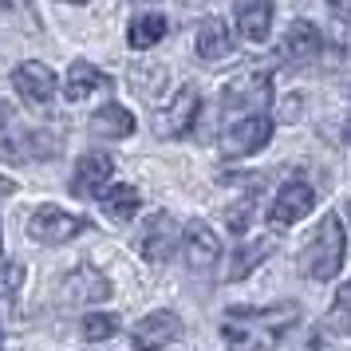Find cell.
Here are the masks:
<instances>
[{
  "mask_svg": "<svg viewBox=\"0 0 351 351\" xmlns=\"http://www.w3.org/2000/svg\"><path fill=\"white\" fill-rule=\"evenodd\" d=\"M300 319V304H272V308H233L221 324L229 351H276V343Z\"/></svg>",
  "mask_w": 351,
  "mask_h": 351,
  "instance_id": "1",
  "label": "cell"
},
{
  "mask_svg": "<svg viewBox=\"0 0 351 351\" xmlns=\"http://www.w3.org/2000/svg\"><path fill=\"white\" fill-rule=\"evenodd\" d=\"M343 249H348V241H343V225L335 213H328L324 221L316 225V233L308 237L300 253V272L308 280H332L339 265H343Z\"/></svg>",
  "mask_w": 351,
  "mask_h": 351,
  "instance_id": "2",
  "label": "cell"
},
{
  "mask_svg": "<svg viewBox=\"0 0 351 351\" xmlns=\"http://www.w3.org/2000/svg\"><path fill=\"white\" fill-rule=\"evenodd\" d=\"M51 154H56V138H48L44 130L24 127L8 103H0V162L24 166L36 158H51Z\"/></svg>",
  "mask_w": 351,
  "mask_h": 351,
  "instance_id": "3",
  "label": "cell"
},
{
  "mask_svg": "<svg viewBox=\"0 0 351 351\" xmlns=\"http://www.w3.org/2000/svg\"><path fill=\"white\" fill-rule=\"evenodd\" d=\"M272 138V119L265 111L256 114H241V119H233L229 127H225L221 134V154L225 158H249V154H256V150H265Z\"/></svg>",
  "mask_w": 351,
  "mask_h": 351,
  "instance_id": "4",
  "label": "cell"
},
{
  "mask_svg": "<svg viewBox=\"0 0 351 351\" xmlns=\"http://www.w3.org/2000/svg\"><path fill=\"white\" fill-rule=\"evenodd\" d=\"M87 229H91V221L80 217V213H67L60 206H40L28 221V237L40 241V245H67L71 237H80Z\"/></svg>",
  "mask_w": 351,
  "mask_h": 351,
  "instance_id": "5",
  "label": "cell"
},
{
  "mask_svg": "<svg viewBox=\"0 0 351 351\" xmlns=\"http://www.w3.org/2000/svg\"><path fill=\"white\" fill-rule=\"evenodd\" d=\"M197 114H202V91H197L193 83H186V87L158 111L154 130H158L162 138H186V134L197 127Z\"/></svg>",
  "mask_w": 351,
  "mask_h": 351,
  "instance_id": "6",
  "label": "cell"
},
{
  "mask_svg": "<svg viewBox=\"0 0 351 351\" xmlns=\"http://www.w3.org/2000/svg\"><path fill=\"white\" fill-rule=\"evenodd\" d=\"M272 103V80L265 71H253V75H241L225 87L221 95V111L225 114H256Z\"/></svg>",
  "mask_w": 351,
  "mask_h": 351,
  "instance_id": "7",
  "label": "cell"
},
{
  "mask_svg": "<svg viewBox=\"0 0 351 351\" xmlns=\"http://www.w3.org/2000/svg\"><path fill=\"white\" fill-rule=\"evenodd\" d=\"M316 206V190L304 182V178H292L276 190V202L269 206V225L272 229H288V225L304 221Z\"/></svg>",
  "mask_w": 351,
  "mask_h": 351,
  "instance_id": "8",
  "label": "cell"
},
{
  "mask_svg": "<svg viewBox=\"0 0 351 351\" xmlns=\"http://www.w3.org/2000/svg\"><path fill=\"white\" fill-rule=\"evenodd\" d=\"M178 241H182V233H178L174 217H170V213H154V217L143 225V233H138V253H143L150 265H166V261L174 256Z\"/></svg>",
  "mask_w": 351,
  "mask_h": 351,
  "instance_id": "9",
  "label": "cell"
},
{
  "mask_svg": "<svg viewBox=\"0 0 351 351\" xmlns=\"http://www.w3.org/2000/svg\"><path fill=\"white\" fill-rule=\"evenodd\" d=\"M12 87L28 107H48L51 95H56V71L48 64H40V60H24L12 71Z\"/></svg>",
  "mask_w": 351,
  "mask_h": 351,
  "instance_id": "10",
  "label": "cell"
},
{
  "mask_svg": "<svg viewBox=\"0 0 351 351\" xmlns=\"http://www.w3.org/2000/svg\"><path fill=\"white\" fill-rule=\"evenodd\" d=\"M178 245H182L186 265H190L193 272H209L217 261H221V241H217V233H213L206 221H190Z\"/></svg>",
  "mask_w": 351,
  "mask_h": 351,
  "instance_id": "11",
  "label": "cell"
},
{
  "mask_svg": "<svg viewBox=\"0 0 351 351\" xmlns=\"http://www.w3.org/2000/svg\"><path fill=\"white\" fill-rule=\"evenodd\" d=\"M178 335H182V319L174 312H150V316H143L134 324L130 339H134L138 351H162L166 343H174Z\"/></svg>",
  "mask_w": 351,
  "mask_h": 351,
  "instance_id": "12",
  "label": "cell"
},
{
  "mask_svg": "<svg viewBox=\"0 0 351 351\" xmlns=\"http://www.w3.org/2000/svg\"><path fill=\"white\" fill-rule=\"evenodd\" d=\"M111 174H114L111 154H99V150H91V154H83V158L75 162L71 193H75V197H99V193H103V186L111 182Z\"/></svg>",
  "mask_w": 351,
  "mask_h": 351,
  "instance_id": "13",
  "label": "cell"
},
{
  "mask_svg": "<svg viewBox=\"0 0 351 351\" xmlns=\"http://www.w3.org/2000/svg\"><path fill=\"white\" fill-rule=\"evenodd\" d=\"M280 51H285L288 64H296V67L316 64L319 51H324V36H319L316 24H308V20H292V24H288V32H285Z\"/></svg>",
  "mask_w": 351,
  "mask_h": 351,
  "instance_id": "14",
  "label": "cell"
},
{
  "mask_svg": "<svg viewBox=\"0 0 351 351\" xmlns=\"http://www.w3.org/2000/svg\"><path fill=\"white\" fill-rule=\"evenodd\" d=\"M233 20H237V32L249 44H265L272 32V20H276V8H272V0H237Z\"/></svg>",
  "mask_w": 351,
  "mask_h": 351,
  "instance_id": "15",
  "label": "cell"
},
{
  "mask_svg": "<svg viewBox=\"0 0 351 351\" xmlns=\"http://www.w3.org/2000/svg\"><path fill=\"white\" fill-rule=\"evenodd\" d=\"M95 91H111V75L99 71L95 64H87V60H75V64L67 67L64 99L67 103H83L87 95H95Z\"/></svg>",
  "mask_w": 351,
  "mask_h": 351,
  "instance_id": "16",
  "label": "cell"
},
{
  "mask_svg": "<svg viewBox=\"0 0 351 351\" xmlns=\"http://www.w3.org/2000/svg\"><path fill=\"white\" fill-rule=\"evenodd\" d=\"M193 48H197V56H202L206 64H213V60H225V56L233 51V36H229V24H225V20H217V16H206L202 24H197Z\"/></svg>",
  "mask_w": 351,
  "mask_h": 351,
  "instance_id": "17",
  "label": "cell"
},
{
  "mask_svg": "<svg viewBox=\"0 0 351 351\" xmlns=\"http://www.w3.org/2000/svg\"><path fill=\"white\" fill-rule=\"evenodd\" d=\"M91 134H99V138H127V134H134V114L127 107H119V103H107V107H99L91 114Z\"/></svg>",
  "mask_w": 351,
  "mask_h": 351,
  "instance_id": "18",
  "label": "cell"
},
{
  "mask_svg": "<svg viewBox=\"0 0 351 351\" xmlns=\"http://www.w3.org/2000/svg\"><path fill=\"white\" fill-rule=\"evenodd\" d=\"M166 32H170V24H166V16L162 12H146V16H134L127 28V44L134 51H146L154 48V44H162L166 40Z\"/></svg>",
  "mask_w": 351,
  "mask_h": 351,
  "instance_id": "19",
  "label": "cell"
},
{
  "mask_svg": "<svg viewBox=\"0 0 351 351\" xmlns=\"http://www.w3.org/2000/svg\"><path fill=\"white\" fill-rule=\"evenodd\" d=\"M99 206L111 221H130L138 213V190L134 186H111V190L99 193Z\"/></svg>",
  "mask_w": 351,
  "mask_h": 351,
  "instance_id": "20",
  "label": "cell"
},
{
  "mask_svg": "<svg viewBox=\"0 0 351 351\" xmlns=\"http://www.w3.org/2000/svg\"><path fill=\"white\" fill-rule=\"evenodd\" d=\"M67 292H71V300H99V296H107L111 285H107V276H99L95 269H75L67 276Z\"/></svg>",
  "mask_w": 351,
  "mask_h": 351,
  "instance_id": "21",
  "label": "cell"
},
{
  "mask_svg": "<svg viewBox=\"0 0 351 351\" xmlns=\"http://www.w3.org/2000/svg\"><path fill=\"white\" fill-rule=\"evenodd\" d=\"M80 328H83V339L99 343V339H111L119 332V316H111V312H91V316H83Z\"/></svg>",
  "mask_w": 351,
  "mask_h": 351,
  "instance_id": "22",
  "label": "cell"
},
{
  "mask_svg": "<svg viewBox=\"0 0 351 351\" xmlns=\"http://www.w3.org/2000/svg\"><path fill=\"white\" fill-rule=\"evenodd\" d=\"M269 256V245L265 241H256V245H245L237 256H233V269H229V280H241V276H249V272L261 265Z\"/></svg>",
  "mask_w": 351,
  "mask_h": 351,
  "instance_id": "23",
  "label": "cell"
},
{
  "mask_svg": "<svg viewBox=\"0 0 351 351\" xmlns=\"http://www.w3.org/2000/svg\"><path fill=\"white\" fill-rule=\"evenodd\" d=\"M343 324H351V280L339 288V296H335V308H332V316H328V328H332V332H348Z\"/></svg>",
  "mask_w": 351,
  "mask_h": 351,
  "instance_id": "24",
  "label": "cell"
},
{
  "mask_svg": "<svg viewBox=\"0 0 351 351\" xmlns=\"http://www.w3.org/2000/svg\"><path fill=\"white\" fill-rule=\"evenodd\" d=\"M20 285V265H8V261H0V296H12Z\"/></svg>",
  "mask_w": 351,
  "mask_h": 351,
  "instance_id": "25",
  "label": "cell"
},
{
  "mask_svg": "<svg viewBox=\"0 0 351 351\" xmlns=\"http://www.w3.org/2000/svg\"><path fill=\"white\" fill-rule=\"evenodd\" d=\"M300 351H332V343H324V335H308V343H304V348Z\"/></svg>",
  "mask_w": 351,
  "mask_h": 351,
  "instance_id": "26",
  "label": "cell"
},
{
  "mask_svg": "<svg viewBox=\"0 0 351 351\" xmlns=\"http://www.w3.org/2000/svg\"><path fill=\"white\" fill-rule=\"evenodd\" d=\"M328 8H332L339 20H348V16H351V0H328Z\"/></svg>",
  "mask_w": 351,
  "mask_h": 351,
  "instance_id": "27",
  "label": "cell"
},
{
  "mask_svg": "<svg viewBox=\"0 0 351 351\" xmlns=\"http://www.w3.org/2000/svg\"><path fill=\"white\" fill-rule=\"evenodd\" d=\"M24 0H0V12H16Z\"/></svg>",
  "mask_w": 351,
  "mask_h": 351,
  "instance_id": "28",
  "label": "cell"
},
{
  "mask_svg": "<svg viewBox=\"0 0 351 351\" xmlns=\"http://www.w3.org/2000/svg\"><path fill=\"white\" fill-rule=\"evenodd\" d=\"M343 138L351 143V111H348V123H343Z\"/></svg>",
  "mask_w": 351,
  "mask_h": 351,
  "instance_id": "29",
  "label": "cell"
},
{
  "mask_svg": "<svg viewBox=\"0 0 351 351\" xmlns=\"http://www.w3.org/2000/svg\"><path fill=\"white\" fill-rule=\"evenodd\" d=\"M71 4H87V0H71Z\"/></svg>",
  "mask_w": 351,
  "mask_h": 351,
  "instance_id": "30",
  "label": "cell"
},
{
  "mask_svg": "<svg viewBox=\"0 0 351 351\" xmlns=\"http://www.w3.org/2000/svg\"><path fill=\"white\" fill-rule=\"evenodd\" d=\"M0 348H4V335H0Z\"/></svg>",
  "mask_w": 351,
  "mask_h": 351,
  "instance_id": "31",
  "label": "cell"
},
{
  "mask_svg": "<svg viewBox=\"0 0 351 351\" xmlns=\"http://www.w3.org/2000/svg\"><path fill=\"white\" fill-rule=\"evenodd\" d=\"M348 213H351V202H348Z\"/></svg>",
  "mask_w": 351,
  "mask_h": 351,
  "instance_id": "32",
  "label": "cell"
},
{
  "mask_svg": "<svg viewBox=\"0 0 351 351\" xmlns=\"http://www.w3.org/2000/svg\"><path fill=\"white\" fill-rule=\"evenodd\" d=\"M0 261H4V256H0Z\"/></svg>",
  "mask_w": 351,
  "mask_h": 351,
  "instance_id": "33",
  "label": "cell"
}]
</instances>
